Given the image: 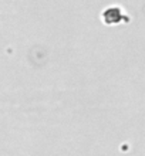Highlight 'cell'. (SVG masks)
Here are the masks:
<instances>
[{
    "label": "cell",
    "instance_id": "obj_1",
    "mask_svg": "<svg viewBox=\"0 0 145 156\" xmlns=\"http://www.w3.org/2000/svg\"><path fill=\"white\" fill-rule=\"evenodd\" d=\"M101 20L107 26H117L121 24V23H128L129 17L125 14L122 7L112 4V6H108L101 12Z\"/></svg>",
    "mask_w": 145,
    "mask_h": 156
}]
</instances>
